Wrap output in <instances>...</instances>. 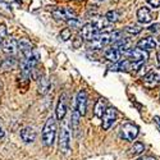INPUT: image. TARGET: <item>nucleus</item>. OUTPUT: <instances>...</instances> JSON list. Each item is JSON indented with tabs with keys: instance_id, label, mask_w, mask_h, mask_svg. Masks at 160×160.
<instances>
[{
	"instance_id": "nucleus-1",
	"label": "nucleus",
	"mask_w": 160,
	"mask_h": 160,
	"mask_svg": "<svg viewBox=\"0 0 160 160\" xmlns=\"http://www.w3.org/2000/svg\"><path fill=\"white\" fill-rule=\"evenodd\" d=\"M55 135H57V122L54 117H50L42 129V142L45 146H51L54 143L55 140Z\"/></svg>"
},
{
	"instance_id": "nucleus-2",
	"label": "nucleus",
	"mask_w": 160,
	"mask_h": 160,
	"mask_svg": "<svg viewBox=\"0 0 160 160\" xmlns=\"http://www.w3.org/2000/svg\"><path fill=\"white\" fill-rule=\"evenodd\" d=\"M59 148H60V151L64 154H67L71 150V132H69L68 122L62 126L60 136H59Z\"/></svg>"
},
{
	"instance_id": "nucleus-3",
	"label": "nucleus",
	"mask_w": 160,
	"mask_h": 160,
	"mask_svg": "<svg viewBox=\"0 0 160 160\" xmlns=\"http://www.w3.org/2000/svg\"><path fill=\"white\" fill-rule=\"evenodd\" d=\"M138 136V127L132 124V123H126L124 126H122L121 128V137L124 141L132 142L133 140H136V137Z\"/></svg>"
},
{
	"instance_id": "nucleus-4",
	"label": "nucleus",
	"mask_w": 160,
	"mask_h": 160,
	"mask_svg": "<svg viewBox=\"0 0 160 160\" xmlns=\"http://www.w3.org/2000/svg\"><path fill=\"white\" fill-rule=\"evenodd\" d=\"M52 17H54L55 19L58 21H68L73 17H76V13L72 8H68V7H58L55 9H52L51 12Z\"/></svg>"
},
{
	"instance_id": "nucleus-5",
	"label": "nucleus",
	"mask_w": 160,
	"mask_h": 160,
	"mask_svg": "<svg viewBox=\"0 0 160 160\" xmlns=\"http://www.w3.org/2000/svg\"><path fill=\"white\" fill-rule=\"evenodd\" d=\"M90 49H94V50H100L102 48H105L108 44H110V33L108 32H102L99 33L94 40L90 41Z\"/></svg>"
},
{
	"instance_id": "nucleus-6",
	"label": "nucleus",
	"mask_w": 160,
	"mask_h": 160,
	"mask_svg": "<svg viewBox=\"0 0 160 160\" xmlns=\"http://www.w3.org/2000/svg\"><path fill=\"white\" fill-rule=\"evenodd\" d=\"M101 119H102V123H101L102 129L108 131L114 124L115 119H117V110L114 108H106L104 114H102V117H101Z\"/></svg>"
},
{
	"instance_id": "nucleus-7",
	"label": "nucleus",
	"mask_w": 160,
	"mask_h": 160,
	"mask_svg": "<svg viewBox=\"0 0 160 160\" xmlns=\"http://www.w3.org/2000/svg\"><path fill=\"white\" fill-rule=\"evenodd\" d=\"M124 54L129 58V60L132 62H145L146 59H149V52L145 51L140 48H131L129 50H127Z\"/></svg>"
},
{
	"instance_id": "nucleus-8",
	"label": "nucleus",
	"mask_w": 160,
	"mask_h": 160,
	"mask_svg": "<svg viewBox=\"0 0 160 160\" xmlns=\"http://www.w3.org/2000/svg\"><path fill=\"white\" fill-rule=\"evenodd\" d=\"M99 33H100L99 28H98L92 22L83 24L82 28H81V35H82V37H83L85 40H87V41H91V40H94Z\"/></svg>"
},
{
	"instance_id": "nucleus-9",
	"label": "nucleus",
	"mask_w": 160,
	"mask_h": 160,
	"mask_svg": "<svg viewBox=\"0 0 160 160\" xmlns=\"http://www.w3.org/2000/svg\"><path fill=\"white\" fill-rule=\"evenodd\" d=\"M160 83V71H150L143 77V86L148 88H154Z\"/></svg>"
},
{
	"instance_id": "nucleus-10",
	"label": "nucleus",
	"mask_w": 160,
	"mask_h": 160,
	"mask_svg": "<svg viewBox=\"0 0 160 160\" xmlns=\"http://www.w3.org/2000/svg\"><path fill=\"white\" fill-rule=\"evenodd\" d=\"M76 108H77L78 113L81 114V117H83L86 114V109H87V94H86V91L81 90L77 94Z\"/></svg>"
},
{
	"instance_id": "nucleus-11",
	"label": "nucleus",
	"mask_w": 160,
	"mask_h": 160,
	"mask_svg": "<svg viewBox=\"0 0 160 160\" xmlns=\"http://www.w3.org/2000/svg\"><path fill=\"white\" fill-rule=\"evenodd\" d=\"M2 46L3 51L8 55H14L18 49V44L14 38H5L4 41H2Z\"/></svg>"
},
{
	"instance_id": "nucleus-12",
	"label": "nucleus",
	"mask_w": 160,
	"mask_h": 160,
	"mask_svg": "<svg viewBox=\"0 0 160 160\" xmlns=\"http://www.w3.org/2000/svg\"><path fill=\"white\" fill-rule=\"evenodd\" d=\"M55 114H57L58 121H63L65 114H67V95L65 94L60 95V98H59V102L57 105Z\"/></svg>"
},
{
	"instance_id": "nucleus-13",
	"label": "nucleus",
	"mask_w": 160,
	"mask_h": 160,
	"mask_svg": "<svg viewBox=\"0 0 160 160\" xmlns=\"http://www.w3.org/2000/svg\"><path fill=\"white\" fill-rule=\"evenodd\" d=\"M158 42L154 37H146V38H142L137 42V48L145 50V51H150V50H154L156 48Z\"/></svg>"
},
{
	"instance_id": "nucleus-14",
	"label": "nucleus",
	"mask_w": 160,
	"mask_h": 160,
	"mask_svg": "<svg viewBox=\"0 0 160 160\" xmlns=\"http://www.w3.org/2000/svg\"><path fill=\"white\" fill-rule=\"evenodd\" d=\"M137 19L140 23L146 24V23H150L152 21V16H151V12L149 8L142 7L137 10Z\"/></svg>"
},
{
	"instance_id": "nucleus-15",
	"label": "nucleus",
	"mask_w": 160,
	"mask_h": 160,
	"mask_svg": "<svg viewBox=\"0 0 160 160\" xmlns=\"http://www.w3.org/2000/svg\"><path fill=\"white\" fill-rule=\"evenodd\" d=\"M121 55H122V51L117 49V48H110L108 49L105 52H104V57L106 60H109V62H113V63H118L119 59H121Z\"/></svg>"
},
{
	"instance_id": "nucleus-16",
	"label": "nucleus",
	"mask_w": 160,
	"mask_h": 160,
	"mask_svg": "<svg viewBox=\"0 0 160 160\" xmlns=\"http://www.w3.org/2000/svg\"><path fill=\"white\" fill-rule=\"evenodd\" d=\"M21 138L26 143H32L36 140V132L31 127H26V128H23L21 131Z\"/></svg>"
},
{
	"instance_id": "nucleus-17",
	"label": "nucleus",
	"mask_w": 160,
	"mask_h": 160,
	"mask_svg": "<svg viewBox=\"0 0 160 160\" xmlns=\"http://www.w3.org/2000/svg\"><path fill=\"white\" fill-rule=\"evenodd\" d=\"M18 44V49L21 50L23 58H27L30 57L32 52H33V49H32V45L27 41V40H21V41L17 42Z\"/></svg>"
},
{
	"instance_id": "nucleus-18",
	"label": "nucleus",
	"mask_w": 160,
	"mask_h": 160,
	"mask_svg": "<svg viewBox=\"0 0 160 160\" xmlns=\"http://www.w3.org/2000/svg\"><path fill=\"white\" fill-rule=\"evenodd\" d=\"M143 151H145V146H143V143H141V142H135L132 148L128 150V156H131V158H136V156L141 155Z\"/></svg>"
},
{
	"instance_id": "nucleus-19",
	"label": "nucleus",
	"mask_w": 160,
	"mask_h": 160,
	"mask_svg": "<svg viewBox=\"0 0 160 160\" xmlns=\"http://www.w3.org/2000/svg\"><path fill=\"white\" fill-rule=\"evenodd\" d=\"M92 23H94L96 27L99 28V31L100 30H102V28H108V26H109V21L106 19L105 17H99V16H96V17H94V21H92Z\"/></svg>"
},
{
	"instance_id": "nucleus-20",
	"label": "nucleus",
	"mask_w": 160,
	"mask_h": 160,
	"mask_svg": "<svg viewBox=\"0 0 160 160\" xmlns=\"http://www.w3.org/2000/svg\"><path fill=\"white\" fill-rule=\"evenodd\" d=\"M0 14L5 16V17H12L13 16V12H12V5L7 2H3L0 0Z\"/></svg>"
},
{
	"instance_id": "nucleus-21",
	"label": "nucleus",
	"mask_w": 160,
	"mask_h": 160,
	"mask_svg": "<svg viewBox=\"0 0 160 160\" xmlns=\"http://www.w3.org/2000/svg\"><path fill=\"white\" fill-rule=\"evenodd\" d=\"M105 109H106V106H105V100H104V99H99L98 102L95 104V109H94L95 115H96L98 118H101L102 114H104V112H105Z\"/></svg>"
},
{
	"instance_id": "nucleus-22",
	"label": "nucleus",
	"mask_w": 160,
	"mask_h": 160,
	"mask_svg": "<svg viewBox=\"0 0 160 160\" xmlns=\"http://www.w3.org/2000/svg\"><path fill=\"white\" fill-rule=\"evenodd\" d=\"M49 86H50V83H49V79H48V78H45V77L40 78V83H38V92H40V94H41V95L46 94L48 90H49Z\"/></svg>"
},
{
	"instance_id": "nucleus-23",
	"label": "nucleus",
	"mask_w": 160,
	"mask_h": 160,
	"mask_svg": "<svg viewBox=\"0 0 160 160\" xmlns=\"http://www.w3.org/2000/svg\"><path fill=\"white\" fill-rule=\"evenodd\" d=\"M79 118H81V114L78 113L77 108L74 106V109H73V112H72V117H71V123H72V127L74 128V131H77V128H78Z\"/></svg>"
},
{
	"instance_id": "nucleus-24",
	"label": "nucleus",
	"mask_w": 160,
	"mask_h": 160,
	"mask_svg": "<svg viewBox=\"0 0 160 160\" xmlns=\"http://www.w3.org/2000/svg\"><path fill=\"white\" fill-rule=\"evenodd\" d=\"M119 17H121V14L117 12V10H109L108 13L105 14V18L108 19L110 23H115L119 21Z\"/></svg>"
},
{
	"instance_id": "nucleus-25",
	"label": "nucleus",
	"mask_w": 160,
	"mask_h": 160,
	"mask_svg": "<svg viewBox=\"0 0 160 160\" xmlns=\"http://www.w3.org/2000/svg\"><path fill=\"white\" fill-rule=\"evenodd\" d=\"M67 23H68V26H69V27H72V28H79V27H82L81 19L77 18V17H73V18L68 19V21H67Z\"/></svg>"
},
{
	"instance_id": "nucleus-26",
	"label": "nucleus",
	"mask_w": 160,
	"mask_h": 160,
	"mask_svg": "<svg viewBox=\"0 0 160 160\" xmlns=\"http://www.w3.org/2000/svg\"><path fill=\"white\" fill-rule=\"evenodd\" d=\"M71 36H72L71 28H64V30H62V32L59 33V38L62 40V41H67V40H69Z\"/></svg>"
},
{
	"instance_id": "nucleus-27",
	"label": "nucleus",
	"mask_w": 160,
	"mask_h": 160,
	"mask_svg": "<svg viewBox=\"0 0 160 160\" xmlns=\"http://www.w3.org/2000/svg\"><path fill=\"white\" fill-rule=\"evenodd\" d=\"M124 31L127 33H129V35H137V33H140L142 31V28L138 27V26H128V27L124 28Z\"/></svg>"
},
{
	"instance_id": "nucleus-28",
	"label": "nucleus",
	"mask_w": 160,
	"mask_h": 160,
	"mask_svg": "<svg viewBox=\"0 0 160 160\" xmlns=\"http://www.w3.org/2000/svg\"><path fill=\"white\" fill-rule=\"evenodd\" d=\"M82 42H83V37L82 35H77L74 38H73V42H72V46L74 49H79L82 46Z\"/></svg>"
},
{
	"instance_id": "nucleus-29",
	"label": "nucleus",
	"mask_w": 160,
	"mask_h": 160,
	"mask_svg": "<svg viewBox=\"0 0 160 160\" xmlns=\"http://www.w3.org/2000/svg\"><path fill=\"white\" fill-rule=\"evenodd\" d=\"M8 35V31H7V26L4 23H0V38H5Z\"/></svg>"
},
{
	"instance_id": "nucleus-30",
	"label": "nucleus",
	"mask_w": 160,
	"mask_h": 160,
	"mask_svg": "<svg viewBox=\"0 0 160 160\" xmlns=\"http://www.w3.org/2000/svg\"><path fill=\"white\" fill-rule=\"evenodd\" d=\"M146 2H148L152 8H159L160 7V0H146Z\"/></svg>"
},
{
	"instance_id": "nucleus-31",
	"label": "nucleus",
	"mask_w": 160,
	"mask_h": 160,
	"mask_svg": "<svg viewBox=\"0 0 160 160\" xmlns=\"http://www.w3.org/2000/svg\"><path fill=\"white\" fill-rule=\"evenodd\" d=\"M149 30L151 32H160V23H154L152 26H150Z\"/></svg>"
},
{
	"instance_id": "nucleus-32",
	"label": "nucleus",
	"mask_w": 160,
	"mask_h": 160,
	"mask_svg": "<svg viewBox=\"0 0 160 160\" xmlns=\"http://www.w3.org/2000/svg\"><path fill=\"white\" fill-rule=\"evenodd\" d=\"M154 121L156 122V124H158V126H159V128H160V117H158V115H156V117H154Z\"/></svg>"
},
{
	"instance_id": "nucleus-33",
	"label": "nucleus",
	"mask_w": 160,
	"mask_h": 160,
	"mask_svg": "<svg viewBox=\"0 0 160 160\" xmlns=\"http://www.w3.org/2000/svg\"><path fill=\"white\" fill-rule=\"evenodd\" d=\"M137 160H155V159L151 158V156H145V158H140V159H137Z\"/></svg>"
},
{
	"instance_id": "nucleus-34",
	"label": "nucleus",
	"mask_w": 160,
	"mask_h": 160,
	"mask_svg": "<svg viewBox=\"0 0 160 160\" xmlns=\"http://www.w3.org/2000/svg\"><path fill=\"white\" fill-rule=\"evenodd\" d=\"M3 137H4V131H3L2 126H0V138H3Z\"/></svg>"
},
{
	"instance_id": "nucleus-35",
	"label": "nucleus",
	"mask_w": 160,
	"mask_h": 160,
	"mask_svg": "<svg viewBox=\"0 0 160 160\" xmlns=\"http://www.w3.org/2000/svg\"><path fill=\"white\" fill-rule=\"evenodd\" d=\"M158 65H159V68H160V52L158 54Z\"/></svg>"
},
{
	"instance_id": "nucleus-36",
	"label": "nucleus",
	"mask_w": 160,
	"mask_h": 160,
	"mask_svg": "<svg viewBox=\"0 0 160 160\" xmlns=\"http://www.w3.org/2000/svg\"><path fill=\"white\" fill-rule=\"evenodd\" d=\"M0 46H2V38H0Z\"/></svg>"
},
{
	"instance_id": "nucleus-37",
	"label": "nucleus",
	"mask_w": 160,
	"mask_h": 160,
	"mask_svg": "<svg viewBox=\"0 0 160 160\" xmlns=\"http://www.w3.org/2000/svg\"><path fill=\"white\" fill-rule=\"evenodd\" d=\"M99 2H104V0H99Z\"/></svg>"
}]
</instances>
